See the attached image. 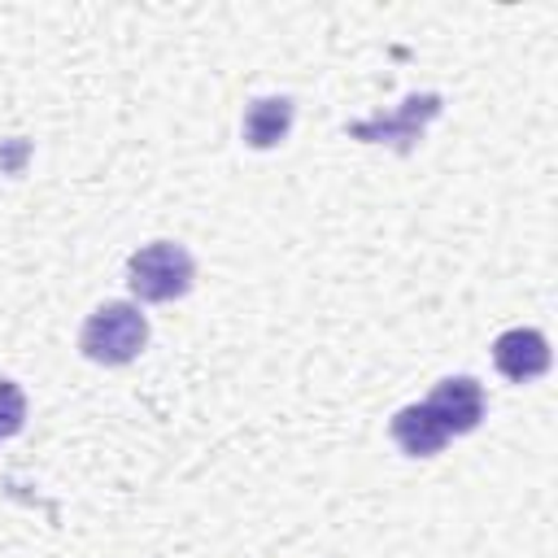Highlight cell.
Returning a JSON list of instances; mask_svg holds the SVG:
<instances>
[{"label":"cell","mask_w":558,"mask_h":558,"mask_svg":"<svg viewBox=\"0 0 558 558\" xmlns=\"http://www.w3.org/2000/svg\"><path fill=\"white\" fill-rule=\"evenodd\" d=\"M144 344H148V318L131 301H105L100 310L87 314L78 336L83 357L100 366H126L131 357H140Z\"/></svg>","instance_id":"obj_1"},{"label":"cell","mask_w":558,"mask_h":558,"mask_svg":"<svg viewBox=\"0 0 558 558\" xmlns=\"http://www.w3.org/2000/svg\"><path fill=\"white\" fill-rule=\"evenodd\" d=\"M192 279H196V262L174 240H153V244H144V248H135L126 257V283L148 305L183 296L192 288Z\"/></svg>","instance_id":"obj_2"},{"label":"cell","mask_w":558,"mask_h":558,"mask_svg":"<svg viewBox=\"0 0 558 558\" xmlns=\"http://www.w3.org/2000/svg\"><path fill=\"white\" fill-rule=\"evenodd\" d=\"M440 109H445V105H440L436 92H414V96H405L397 109L371 113V118H362V122H349L344 131H349V140H362V144H388V148H397V153H414V144L423 140L427 122L440 118Z\"/></svg>","instance_id":"obj_3"},{"label":"cell","mask_w":558,"mask_h":558,"mask_svg":"<svg viewBox=\"0 0 558 558\" xmlns=\"http://www.w3.org/2000/svg\"><path fill=\"white\" fill-rule=\"evenodd\" d=\"M423 405L440 418V427H445L449 436H466V432H475L480 418H484V388H480V379H471V375H449V379H440V384L432 388V397H427Z\"/></svg>","instance_id":"obj_4"},{"label":"cell","mask_w":558,"mask_h":558,"mask_svg":"<svg viewBox=\"0 0 558 558\" xmlns=\"http://www.w3.org/2000/svg\"><path fill=\"white\" fill-rule=\"evenodd\" d=\"M493 366L510 379V384H532L549 371V344L541 331L532 327H510L493 340Z\"/></svg>","instance_id":"obj_5"},{"label":"cell","mask_w":558,"mask_h":558,"mask_svg":"<svg viewBox=\"0 0 558 558\" xmlns=\"http://www.w3.org/2000/svg\"><path fill=\"white\" fill-rule=\"evenodd\" d=\"M292 118H296V105H292L288 96H257V100H248V109H244L240 135H244L248 148H275V144L288 140Z\"/></svg>","instance_id":"obj_6"},{"label":"cell","mask_w":558,"mask_h":558,"mask_svg":"<svg viewBox=\"0 0 558 558\" xmlns=\"http://www.w3.org/2000/svg\"><path fill=\"white\" fill-rule=\"evenodd\" d=\"M388 432H392L397 449L410 453V458H432V453H440L445 440H449V432L440 427V418H436L427 405H401V410L392 414Z\"/></svg>","instance_id":"obj_7"},{"label":"cell","mask_w":558,"mask_h":558,"mask_svg":"<svg viewBox=\"0 0 558 558\" xmlns=\"http://www.w3.org/2000/svg\"><path fill=\"white\" fill-rule=\"evenodd\" d=\"M26 423V392L13 379H0V436H17Z\"/></svg>","instance_id":"obj_8"}]
</instances>
